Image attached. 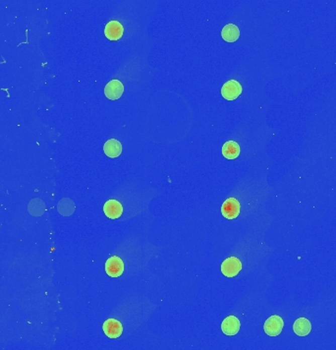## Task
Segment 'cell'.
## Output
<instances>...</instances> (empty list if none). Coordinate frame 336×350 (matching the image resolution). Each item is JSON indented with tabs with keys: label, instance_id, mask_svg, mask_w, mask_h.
I'll return each mask as SVG.
<instances>
[{
	"label": "cell",
	"instance_id": "obj_1",
	"mask_svg": "<svg viewBox=\"0 0 336 350\" xmlns=\"http://www.w3.org/2000/svg\"><path fill=\"white\" fill-rule=\"evenodd\" d=\"M241 205L235 198L226 199L221 206V214L227 219H236L240 215Z\"/></svg>",
	"mask_w": 336,
	"mask_h": 350
},
{
	"label": "cell",
	"instance_id": "obj_2",
	"mask_svg": "<svg viewBox=\"0 0 336 350\" xmlns=\"http://www.w3.org/2000/svg\"><path fill=\"white\" fill-rule=\"evenodd\" d=\"M124 272V262L118 256H112L105 262V273L110 278H119Z\"/></svg>",
	"mask_w": 336,
	"mask_h": 350
},
{
	"label": "cell",
	"instance_id": "obj_3",
	"mask_svg": "<svg viewBox=\"0 0 336 350\" xmlns=\"http://www.w3.org/2000/svg\"><path fill=\"white\" fill-rule=\"evenodd\" d=\"M242 270V262L236 258L230 257L221 264V273L226 278H235Z\"/></svg>",
	"mask_w": 336,
	"mask_h": 350
},
{
	"label": "cell",
	"instance_id": "obj_4",
	"mask_svg": "<svg viewBox=\"0 0 336 350\" xmlns=\"http://www.w3.org/2000/svg\"><path fill=\"white\" fill-rule=\"evenodd\" d=\"M283 327H284V322L282 318L277 315H273L266 321L264 329L268 335L277 336L281 333Z\"/></svg>",
	"mask_w": 336,
	"mask_h": 350
},
{
	"label": "cell",
	"instance_id": "obj_5",
	"mask_svg": "<svg viewBox=\"0 0 336 350\" xmlns=\"http://www.w3.org/2000/svg\"><path fill=\"white\" fill-rule=\"evenodd\" d=\"M243 92L241 84L236 80H230L226 82L221 88V95L227 101L236 100Z\"/></svg>",
	"mask_w": 336,
	"mask_h": 350
},
{
	"label": "cell",
	"instance_id": "obj_6",
	"mask_svg": "<svg viewBox=\"0 0 336 350\" xmlns=\"http://www.w3.org/2000/svg\"><path fill=\"white\" fill-rule=\"evenodd\" d=\"M103 329H104V332L107 337L118 338L119 336H121V334L123 332V326H122L121 322H119L118 320L110 318V319L106 320L104 323Z\"/></svg>",
	"mask_w": 336,
	"mask_h": 350
},
{
	"label": "cell",
	"instance_id": "obj_7",
	"mask_svg": "<svg viewBox=\"0 0 336 350\" xmlns=\"http://www.w3.org/2000/svg\"><path fill=\"white\" fill-rule=\"evenodd\" d=\"M124 34V28L122 24L118 21H110L107 23L105 28V37L112 42L118 41Z\"/></svg>",
	"mask_w": 336,
	"mask_h": 350
},
{
	"label": "cell",
	"instance_id": "obj_8",
	"mask_svg": "<svg viewBox=\"0 0 336 350\" xmlns=\"http://www.w3.org/2000/svg\"><path fill=\"white\" fill-rule=\"evenodd\" d=\"M104 212L108 219H119L123 214V206L117 200L111 199L105 202L104 205Z\"/></svg>",
	"mask_w": 336,
	"mask_h": 350
},
{
	"label": "cell",
	"instance_id": "obj_9",
	"mask_svg": "<svg viewBox=\"0 0 336 350\" xmlns=\"http://www.w3.org/2000/svg\"><path fill=\"white\" fill-rule=\"evenodd\" d=\"M123 93H124V86L118 80L110 81L105 88V97L111 101H116L120 99Z\"/></svg>",
	"mask_w": 336,
	"mask_h": 350
},
{
	"label": "cell",
	"instance_id": "obj_10",
	"mask_svg": "<svg viewBox=\"0 0 336 350\" xmlns=\"http://www.w3.org/2000/svg\"><path fill=\"white\" fill-rule=\"evenodd\" d=\"M240 321L235 316L226 317L221 323V330L226 335H236L240 330Z\"/></svg>",
	"mask_w": 336,
	"mask_h": 350
},
{
	"label": "cell",
	"instance_id": "obj_11",
	"mask_svg": "<svg viewBox=\"0 0 336 350\" xmlns=\"http://www.w3.org/2000/svg\"><path fill=\"white\" fill-rule=\"evenodd\" d=\"M104 152L108 157L115 158L118 157L122 153V145L116 139H109L105 142Z\"/></svg>",
	"mask_w": 336,
	"mask_h": 350
},
{
	"label": "cell",
	"instance_id": "obj_12",
	"mask_svg": "<svg viewBox=\"0 0 336 350\" xmlns=\"http://www.w3.org/2000/svg\"><path fill=\"white\" fill-rule=\"evenodd\" d=\"M293 330H294L295 333L299 336H306L312 330V324L308 319H306L304 317L299 318L294 322Z\"/></svg>",
	"mask_w": 336,
	"mask_h": 350
},
{
	"label": "cell",
	"instance_id": "obj_13",
	"mask_svg": "<svg viewBox=\"0 0 336 350\" xmlns=\"http://www.w3.org/2000/svg\"><path fill=\"white\" fill-rule=\"evenodd\" d=\"M221 37L227 43L236 42L240 37L239 28L234 24H228L224 26V28L221 31Z\"/></svg>",
	"mask_w": 336,
	"mask_h": 350
},
{
	"label": "cell",
	"instance_id": "obj_14",
	"mask_svg": "<svg viewBox=\"0 0 336 350\" xmlns=\"http://www.w3.org/2000/svg\"><path fill=\"white\" fill-rule=\"evenodd\" d=\"M240 147L235 141H228L222 147V154L227 159H235L240 154Z\"/></svg>",
	"mask_w": 336,
	"mask_h": 350
}]
</instances>
